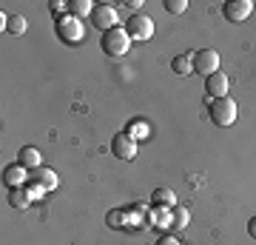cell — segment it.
Masks as SVG:
<instances>
[{
	"label": "cell",
	"instance_id": "cell-12",
	"mask_svg": "<svg viewBox=\"0 0 256 245\" xmlns=\"http://www.w3.org/2000/svg\"><path fill=\"white\" fill-rule=\"evenodd\" d=\"M3 180L9 188H20V185H28V174L23 165H9L6 171H3Z\"/></svg>",
	"mask_w": 256,
	"mask_h": 245
},
{
	"label": "cell",
	"instance_id": "cell-19",
	"mask_svg": "<svg viewBox=\"0 0 256 245\" xmlns=\"http://www.w3.org/2000/svg\"><path fill=\"white\" fill-rule=\"evenodd\" d=\"M126 134H131L134 140H137V137H142V140H146V137L151 134V128H148V123L137 120V123H131V126H128V131H126Z\"/></svg>",
	"mask_w": 256,
	"mask_h": 245
},
{
	"label": "cell",
	"instance_id": "cell-7",
	"mask_svg": "<svg viewBox=\"0 0 256 245\" xmlns=\"http://www.w3.org/2000/svg\"><path fill=\"white\" fill-rule=\"evenodd\" d=\"M222 15L230 20V23H242L254 15V3L250 0H228L225 6H222Z\"/></svg>",
	"mask_w": 256,
	"mask_h": 245
},
{
	"label": "cell",
	"instance_id": "cell-6",
	"mask_svg": "<svg viewBox=\"0 0 256 245\" xmlns=\"http://www.w3.org/2000/svg\"><path fill=\"white\" fill-rule=\"evenodd\" d=\"M92 23L102 32H111V29L120 26V18H117V9L111 6V3H100V6H94L92 12Z\"/></svg>",
	"mask_w": 256,
	"mask_h": 245
},
{
	"label": "cell",
	"instance_id": "cell-21",
	"mask_svg": "<svg viewBox=\"0 0 256 245\" xmlns=\"http://www.w3.org/2000/svg\"><path fill=\"white\" fill-rule=\"evenodd\" d=\"M48 9L54 12L57 18H63V15H68V12H66V9H68V3H66V0H52V3H48Z\"/></svg>",
	"mask_w": 256,
	"mask_h": 245
},
{
	"label": "cell",
	"instance_id": "cell-8",
	"mask_svg": "<svg viewBox=\"0 0 256 245\" xmlns=\"http://www.w3.org/2000/svg\"><path fill=\"white\" fill-rule=\"evenodd\" d=\"M228 74L225 72H214L210 77H205V94H208V100L214 97V100H220V97H228Z\"/></svg>",
	"mask_w": 256,
	"mask_h": 245
},
{
	"label": "cell",
	"instance_id": "cell-5",
	"mask_svg": "<svg viewBox=\"0 0 256 245\" xmlns=\"http://www.w3.org/2000/svg\"><path fill=\"white\" fill-rule=\"evenodd\" d=\"M194 72L202 77H210L214 72H220V52L216 49H200L194 52Z\"/></svg>",
	"mask_w": 256,
	"mask_h": 245
},
{
	"label": "cell",
	"instance_id": "cell-2",
	"mask_svg": "<svg viewBox=\"0 0 256 245\" xmlns=\"http://www.w3.org/2000/svg\"><path fill=\"white\" fill-rule=\"evenodd\" d=\"M54 32H57V37H60L63 43H68V46L80 43L82 35H86L80 18H74V15H63V18H57L54 20Z\"/></svg>",
	"mask_w": 256,
	"mask_h": 245
},
{
	"label": "cell",
	"instance_id": "cell-23",
	"mask_svg": "<svg viewBox=\"0 0 256 245\" xmlns=\"http://www.w3.org/2000/svg\"><path fill=\"white\" fill-rule=\"evenodd\" d=\"M248 234H250V236H254V239H256V217L250 219V222H248Z\"/></svg>",
	"mask_w": 256,
	"mask_h": 245
},
{
	"label": "cell",
	"instance_id": "cell-18",
	"mask_svg": "<svg viewBox=\"0 0 256 245\" xmlns=\"http://www.w3.org/2000/svg\"><path fill=\"white\" fill-rule=\"evenodd\" d=\"M185 225H188V211L174 205L171 208V228H185Z\"/></svg>",
	"mask_w": 256,
	"mask_h": 245
},
{
	"label": "cell",
	"instance_id": "cell-11",
	"mask_svg": "<svg viewBox=\"0 0 256 245\" xmlns=\"http://www.w3.org/2000/svg\"><path fill=\"white\" fill-rule=\"evenodd\" d=\"M40 160H43V154L37 151L34 145H26V148H20V154H18V165H23V168H28V171L40 168Z\"/></svg>",
	"mask_w": 256,
	"mask_h": 245
},
{
	"label": "cell",
	"instance_id": "cell-4",
	"mask_svg": "<svg viewBox=\"0 0 256 245\" xmlns=\"http://www.w3.org/2000/svg\"><path fill=\"white\" fill-rule=\"evenodd\" d=\"M126 32L131 40H137V43H146V40H151L154 37V20L148 18V15H142V12H137V15H131L126 23Z\"/></svg>",
	"mask_w": 256,
	"mask_h": 245
},
{
	"label": "cell",
	"instance_id": "cell-16",
	"mask_svg": "<svg viewBox=\"0 0 256 245\" xmlns=\"http://www.w3.org/2000/svg\"><path fill=\"white\" fill-rule=\"evenodd\" d=\"M92 12H94L92 0H72L68 3V15H74V18H88Z\"/></svg>",
	"mask_w": 256,
	"mask_h": 245
},
{
	"label": "cell",
	"instance_id": "cell-14",
	"mask_svg": "<svg viewBox=\"0 0 256 245\" xmlns=\"http://www.w3.org/2000/svg\"><path fill=\"white\" fill-rule=\"evenodd\" d=\"M3 32H9V35H14V37L26 35V18H23V15H9V18L3 20Z\"/></svg>",
	"mask_w": 256,
	"mask_h": 245
},
{
	"label": "cell",
	"instance_id": "cell-15",
	"mask_svg": "<svg viewBox=\"0 0 256 245\" xmlns=\"http://www.w3.org/2000/svg\"><path fill=\"white\" fill-rule=\"evenodd\" d=\"M171 69H174V74H191L194 72V55H176L171 60Z\"/></svg>",
	"mask_w": 256,
	"mask_h": 245
},
{
	"label": "cell",
	"instance_id": "cell-10",
	"mask_svg": "<svg viewBox=\"0 0 256 245\" xmlns=\"http://www.w3.org/2000/svg\"><path fill=\"white\" fill-rule=\"evenodd\" d=\"M28 185H32L34 191H52V188L57 185V174L40 165V168H34V171H32V177H28Z\"/></svg>",
	"mask_w": 256,
	"mask_h": 245
},
{
	"label": "cell",
	"instance_id": "cell-1",
	"mask_svg": "<svg viewBox=\"0 0 256 245\" xmlns=\"http://www.w3.org/2000/svg\"><path fill=\"white\" fill-rule=\"evenodd\" d=\"M100 46H102V52L108 57H122L128 52V46H131V37H128V32L126 29H111V32H102V40H100Z\"/></svg>",
	"mask_w": 256,
	"mask_h": 245
},
{
	"label": "cell",
	"instance_id": "cell-13",
	"mask_svg": "<svg viewBox=\"0 0 256 245\" xmlns=\"http://www.w3.org/2000/svg\"><path fill=\"white\" fill-rule=\"evenodd\" d=\"M151 200H154V208H174L176 205V194L171 188H156L154 194H151Z\"/></svg>",
	"mask_w": 256,
	"mask_h": 245
},
{
	"label": "cell",
	"instance_id": "cell-20",
	"mask_svg": "<svg viewBox=\"0 0 256 245\" xmlns=\"http://www.w3.org/2000/svg\"><path fill=\"white\" fill-rule=\"evenodd\" d=\"M165 12L168 15H185L188 12V0H165Z\"/></svg>",
	"mask_w": 256,
	"mask_h": 245
},
{
	"label": "cell",
	"instance_id": "cell-17",
	"mask_svg": "<svg viewBox=\"0 0 256 245\" xmlns=\"http://www.w3.org/2000/svg\"><path fill=\"white\" fill-rule=\"evenodd\" d=\"M9 202L14 205V208H28V191L20 185V188H12V194H9Z\"/></svg>",
	"mask_w": 256,
	"mask_h": 245
},
{
	"label": "cell",
	"instance_id": "cell-9",
	"mask_svg": "<svg viewBox=\"0 0 256 245\" xmlns=\"http://www.w3.org/2000/svg\"><path fill=\"white\" fill-rule=\"evenodd\" d=\"M111 151H114V157H120V160H134V157H137V140L131 134H117L111 140Z\"/></svg>",
	"mask_w": 256,
	"mask_h": 245
},
{
	"label": "cell",
	"instance_id": "cell-3",
	"mask_svg": "<svg viewBox=\"0 0 256 245\" xmlns=\"http://www.w3.org/2000/svg\"><path fill=\"white\" fill-rule=\"evenodd\" d=\"M210 120L220 128L234 126L236 123V103H234V97H220V100L210 103Z\"/></svg>",
	"mask_w": 256,
	"mask_h": 245
},
{
	"label": "cell",
	"instance_id": "cell-22",
	"mask_svg": "<svg viewBox=\"0 0 256 245\" xmlns=\"http://www.w3.org/2000/svg\"><path fill=\"white\" fill-rule=\"evenodd\" d=\"M156 245H180V239H174V236H160Z\"/></svg>",
	"mask_w": 256,
	"mask_h": 245
}]
</instances>
